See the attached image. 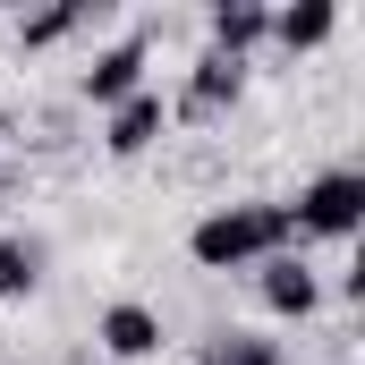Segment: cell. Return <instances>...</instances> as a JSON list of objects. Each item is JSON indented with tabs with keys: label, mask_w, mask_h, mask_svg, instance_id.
I'll return each mask as SVG.
<instances>
[{
	"label": "cell",
	"mask_w": 365,
	"mask_h": 365,
	"mask_svg": "<svg viewBox=\"0 0 365 365\" xmlns=\"http://www.w3.org/2000/svg\"><path fill=\"white\" fill-rule=\"evenodd\" d=\"M195 264L204 272H247V264H272L289 255V204H221L195 221Z\"/></svg>",
	"instance_id": "cell-1"
},
{
	"label": "cell",
	"mask_w": 365,
	"mask_h": 365,
	"mask_svg": "<svg viewBox=\"0 0 365 365\" xmlns=\"http://www.w3.org/2000/svg\"><path fill=\"white\" fill-rule=\"evenodd\" d=\"M357 221H365V179L357 170H323L289 204V238H349Z\"/></svg>",
	"instance_id": "cell-2"
},
{
	"label": "cell",
	"mask_w": 365,
	"mask_h": 365,
	"mask_svg": "<svg viewBox=\"0 0 365 365\" xmlns=\"http://www.w3.org/2000/svg\"><path fill=\"white\" fill-rule=\"evenodd\" d=\"M238 93H247V60H221V51H204V60L187 68V86H179V119H221Z\"/></svg>",
	"instance_id": "cell-3"
},
{
	"label": "cell",
	"mask_w": 365,
	"mask_h": 365,
	"mask_svg": "<svg viewBox=\"0 0 365 365\" xmlns=\"http://www.w3.org/2000/svg\"><path fill=\"white\" fill-rule=\"evenodd\" d=\"M128 93H145V43H110V51H93V68H86V102L119 110Z\"/></svg>",
	"instance_id": "cell-4"
},
{
	"label": "cell",
	"mask_w": 365,
	"mask_h": 365,
	"mask_svg": "<svg viewBox=\"0 0 365 365\" xmlns=\"http://www.w3.org/2000/svg\"><path fill=\"white\" fill-rule=\"evenodd\" d=\"M162 119H170V102H162V93L145 86V93H128V102L110 110V128H102V145H110L119 162H136V153H145V145L162 136Z\"/></svg>",
	"instance_id": "cell-5"
},
{
	"label": "cell",
	"mask_w": 365,
	"mask_h": 365,
	"mask_svg": "<svg viewBox=\"0 0 365 365\" xmlns=\"http://www.w3.org/2000/svg\"><path fill=\"white\" fill-rule=\"evenodd\" d=\"M93 331H102V349H110V357H153V349H162V314H153V306H136V297L102 306V323H93Z\"/></svg>",
	"instance_id": "cell-6"
},
{
	"label": "cell",
	"mask_w": 365,
	"mask_h": 365,
	"mask_svg": "<svg viewBox=\"0 0 365 365\" xmlns=\"http://www.w3.org/2000/svg\"><path fill=\"white\" fill-rule=\"evenodd\" d=\"M264 272V306H272L280 323H306L314 306H323V289H314V272L297 264V255H272V264H255Z\"/></svg>",
	"instance_id": "cell-7"
},
{
	"label": "cell",
	"mask_w": 365,
	"mask_h": 365,
	"mask_svg": "<svg viewBox=\"0 0 365 365\" xmlns=\"http://www.w3.org/2000/svg\"><path fill=\"white\" fill-rule=\"evenodd\" d=\"M264 34H272V9H264V0H221V9H212V51H221V60H247Z\"/></svg>",
	"instance_id": "cell-8"
},
{
	"label": "cell",
	"mask_w": 365,
	"mask_h": 365,
	"mask_svg": "<svg viewBox=\"0 0 365 365\" xmlns=\"http://www.w3.org/2000/svg\"><path fill=\"white\" fill-rule=\"evenodd\" d=\"M331 26H340V9H331V0L272 9V43H280V51H314V43H331Z\"/></svg>",
	"instance_id": "cell-9"
},
{
	"label": "cell",
	"mask_w": 365,
	"mask_h": 365,
	"mask_svg": "<svg viewBox=\"0 0 365 365\" xmlns=\"http://www.w3.org/2000/svg\"><path fill=\"white\" fill-rule=\"evenodd\" d=\"M34 289H43V238H17V230H9V238H0V297L17 306V297H34Z\"/></svg>",
	"instance_id": "cell-10"
},
{
	"label": "cell",
	"mask_w": 365,
	"mask_h": 365,
	"mask_svg": "<svg viewBox=\"0 0 365 365\" xmlns=\"http://www.w3.org/2000/svg\"><path fill=\"white\" fill-rule=\"evenodd\" d=\"M204 365H280V340H264V331H221V340H204Z\"/></svg>",
	"instance_id": "cell-11"
},
{
	"label": "cell",
	"mask_w": 365,
	"mask_h": 365,
	"mask_svg": "<svg viewBox=\"0 0 365 365\" xmlns=\"http://www.w3.org/2000/svg\"><path fill=\"white\" fill-rule=\"evenodd\" d=\"M77 26H86V9H77V0H60V9H34V17L17 26V43H26V51H43V43H68Z\"/></svg>",
	"instance_id": "cell-12"
},
{
	"label": "cell",
	"mask_w": 365,
	"mask_h": 365,
	"mask_svg": "<svg viewBox=\"0 0 365 365\" xmlns=\"http://www.w3.org/2000/svg\"><path fill=\"white\" fill-rule=\"evenodd\" d=\"M0 136H9V128H0Z\"/></svg>",
	"instance_id": "cell-13"
}]
</instances>
